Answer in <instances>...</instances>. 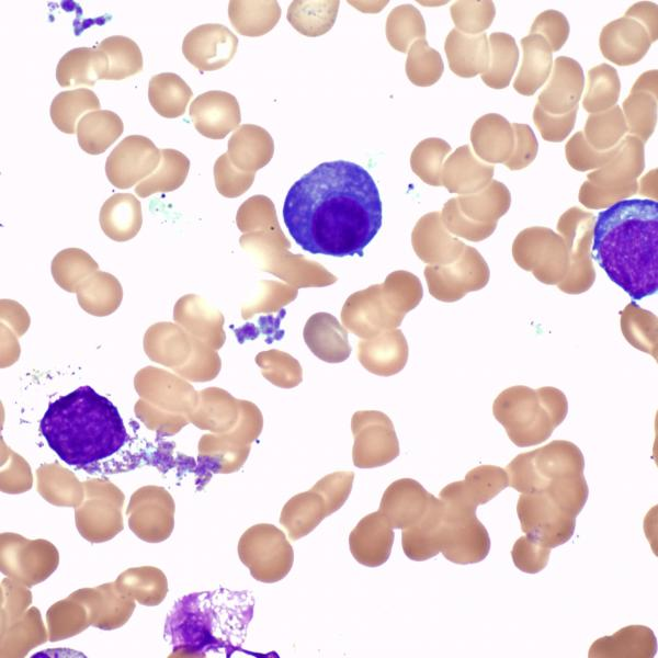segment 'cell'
Listing matches in <instances>:
<instances>
[{
	"mask_svg": "<svg viewBox=\"0 0 658 658\" xmlns=\"http://www.w3.org/2000/svg\"><path fill=\"white\" fill-rule=\"evenodd\" d=\"M283 218L295 242L310 253L363 256L382 226V201L363 167L322 162L291 186Z\"/></svg>",
	"mask_w": 658,
	"mask_h": 658,
	"instance_id": "cell-1",
	"label": "cell"
},
{
	"mask_svg": "<svg viewBox=\"0 0 658 658\" xmlns=\"http://www.w3.org/2000/svg\"><path fill=\"white\" fill-rule=\"evenodd\" d=\"M591 256L633 299L658 290V203L623 200L598 215Z\"/></svg>",
	"mask_w": 658,
	"mask_h": 658,
	"instance_id": "cell-2",
	"label": "cell"
},
{
	"mask_svg": "<svg viewBox=\"0 0 658 658\" xmlns=\"http://www.w3.org/2000/svg\"><path fill=\"white\" fill-rule=\"evenodd\" d=\"M39 429L60 460L75 466L106 458L128 440L117 408L90 386L50 402Z\"/></svg>",
	"mask_w": 658,
	"mask_h": 658,
	"instance_id": "cell-3",
	"label": "cell"
},
{
	"mask_svg": "<svg viewBox=\"0 0 658 658\" xmlns=\"http://www.w3.org/2000/svg\"><path fill=\"white\" fill-rule=\"evenodd\" d=\"M222 594L223 590L207 591L178 600L167 619L166 639L174 648L202 654L230 646L229 635L246 624V612L224 602Z\"/></svg>",
	"mask_w": 658,
	"mask_h": 658,
	"instance_id": "cell-4",
	"label": "cell"
},
{
	"mask_svg": "<svg viewBox=\"0 0 658 658\" xmlns=\"http://www.w3.org/2000/svg\"><path fill=\"white\" fill-rule=\"evenodd\" d=\"M568 401L556 387L533 389L517 385L502 390L494 401L492 413L509 439L520 447L545 442L565 420Z\"/></svg>",
	"mask_w": 658,
	"mask_h": 658,
	"instance_id": "cell-5",
	"label": "cell"
},
{
	"mask_svg": "<svg viewBox=\"0 0 658 658\" xmlns=\"http://www.w3.org/2000/svg\"><path fill=\"white\" fill-rule=\"evenodd\" d=\"M645 168L644 143L627 135L615 146L612 158L588 173L579 190V202L590 209L610 207L638 192L637 178Z\"/></svg>",
	"mask_w": 658,
	"mask_h": 658,
	"instance_id": "cell-6",
	"label": "cell"
},
{
	"mask_svg": "<svg viewBox=\"0 0 658 658\" xmlns=\"http://www.w3.org/2000/svg\"><path fill=\"white\" fill-rule=\"evenodd\" d=\"M585 458L572 442L555 440L517 455L507 466L509 486L521 494L545 489L553 480L583 474Z\"/></svg>",
	"mask_w": 658,
	"mask_h": 658,
	"instance_id": "cell-7",
	"label": "cell"
},
{
	"mask_svg": "<svg viewBox=\"0 0 658 658\" xmlns=\"http://www.w3.org/2000/svg\"><path fill=\"white\" fill-rule=\"evenodd\" d=\"M238 551L252 577L264 583L284 579L294 563V551L284 532L269 523L248 529L240 537Z\"/></svg>",
	"mask_w": 658,
	"mask_h": 658,
	"instance_id": "cell-8",
	"label": "cell"
},
{
	"mask_svg": "<svg viewBox=\"0 0 658 658\" xmlns=\"http://www.w3.org/2000/svg\"><path fill=\"white\" fill-rule=\"evenodd\" d=\"M512 256L521 269L547 285H558L570 265L563 237L547 227L521 230L512 243Z\"/></svg>",
	"mask_w": 658,
	"mask_h": 658,
	"instance_id": "cell-9",
	"label": "cell"
},
{
	"mask_svg": "<svg viewBox=\"0 0 658 658\" xmlns=\"http://www.w3.org/2000/svg\"><path fill=\"white\" fill-rule=\"evenodd\" d=\"M384 284L353 293L341 311L342 324L362 339L396 329L407 314Z\"/></svg>",
	"mask_w": 658,
	"mask_h": 658,
	"instance_id": "cell-10",
	"label": "cell"
},
{
	"mask_svg": "<svg viewBox=\"0 0 658 658\" xmlns=\"http://www.w3.org/2000/svg\"><path fill=\"white\" fill-rule=\"evenodd\" d=\"M595 216L579 207L567 209L557 222L569 256V269L557 287L566 294L587 292L595 281L591 246Z\"/></svg>",
	"mask_w": 658,
	"mask_h": 658,
	"instance_id": "cell-11",
	"label": "cell"
},
{
	"mask_svg": "<svg viewBox=\"0 0 658 658\" xmlns=\"http://www.w3.org/2000/svg\"><path fill=\"white\" fill-rule=\"evenodd\" d=\"M517 513L525 535L545 547L566 543L575 532L576 517L544 490L521 494Z\"/></svg>",
	"mask_w": 658,
	"mask_h": 658,
	"instance_id": "cell-12",
	"label": "cell"
},
{
	"mask_svg": "<svg viewBox=\"0 0 658 658\" xmlns=\"http://www.w3.org/2000/svg\"><path fill=\"white\" fill-rule=\"evenodd\" d=\"M424 276L431 296L444 303H453L469 292L484 288L489 282L490 271L478 250L465 246L454 262L428 265Z\"/></svg>",
	"mask_w": 658,
	"mask_h": 658,
	"instance_id": "cell-13",
	"label": "cell"
},
{
	"mask_svg": "<svg viewBox=\"0 0 658 658\" xmlns=\"http://www.w3.org/2000/svg\"><path fill=\"white\" fill-rule=\"evenodd\" d=\"M354 438L352 461L359 468H375L394 461L400 452L392 420L376 410L358 411L352 416Z\"/></svg>",
	"mask_w": 658,
	"mask_h": 658,
	"instance_id": "cell-14",
	"label": "cell"
},
{
	"mask_svg": "<svg viewBox=\"0 0 658 658\" xmlns=\"http://www.w3.org/2000/svg\"><path fill=\"white\" fill-rule=\"evenodd\" d=\"M444 511L439 535L440 553L458 565L484 560L490 551V538L476 512L452 510L445 506Z\"/></svg>",
	"mask_w": 658,
	"mask_h": 658,
	"instance_id": "cell-15",
	"label": "cell"
},
{
	"mask_svg": "<svg viewBox=\"0 0 658 658\" xmlns=\"http://www.w3.org/2000/svg\"><path fill=\"white\" fill-rule=\"evenodd\" d=\"M160 162V149L146 136L122 139L105 161V174L117 189H129L149 177Z\"/></svg>",
	"mask_w": 658,
	"mask_h": 658,
	"instance_id": "cell-16",
	"label": "cell"
},
{
	"mask_svg": "<svg viewBox=\"0 0 658 658\" xmlns=\"http://www.w3.org/2000/svg\"><path fill=\"white\" fill-rule=\"evenodd\" d=\"M237 47L238 38L227 26L206 23L184 36L182 54L200 71H214L234 58Z\"/></svg>",
	"mask_w": 658,
	"mask_h": 658,
	"instance_id": "cell-17",
	"label": "cell"
},
{
	"mask_svg": "<svg viewBox=\"0 0 658 658\" xmlns=\"http://www.w3.org/2000/svg\"><path fill=\"white\" fill-rule=\"evenodd\" d=\"M189 114L195 129L211 139L225 138L241 121L237 99L218 90L197 95L190 104Z\"/></svg>",
	"mask_w": 658,
	"mask_h": 658,
	"instance_id": "cell-18",
	"label": "cell"
},
{
	"mask_svg": "<svg viewBox=\"0 0 658 658\" xmlns=\"http://www.w3.org/2000/svg\"><path fill=\"white\" fill-rule=\"evenodd\" d=\"M433 497L417 480L400 478L386 488L378 511L393 529L405 530L421 522Z\"/></svg>",
	"mask_w": 658,
	"mask_h": 658,
	"instance_id": "cell-19",
	"label": "cell"
},
{
	"mask_svg": "<svg viewBox=\"0 0 658 658\" xmlns=\"http://www.w3.org/2000/svg\"><path fill=\"white\" fill-rule=\"evenodd\" d=\"M651 43L645 26L625 15L606 24L599 38L602 55L619 66H631L642 60Z\"/></svg>",
	"mask_w": 658,
	"mask_h": 658,
	"instance_id": "cell-20",
	"label": "cell"
},
{
	"mask_svg": "<svg viewBox=\"0 0 658 658\" xmlns=\"http://www.w3.org/2000/svg\"><path fill=\"white\" fill-rule=\"evenodd\" d=\"M411 243L421 261L430 265L454 262L466 246L445 228L440 212H431L419 218L411 234Z\"/></svg>",
	"mask_w": 658,
	"mask_h": 658,
	"instance_id": "cell-21",
	"label": "cell"
},
{
	"mask_svg": "<svg viewBox=\"0 0 658 658\" xmlns=\"http://www.w3.org/2000/svg\"><path fill=\"white\" fill-rule=\"evenodd\" d=\"M585 86L583 70L578 61L559 56L555 59L551 79L537 99L548 114L563 115L578 107Z\"/></svg>",
	"mask_w": 658,
	"mask_h": 658,
	"instance_id": "cell-22",
	"label": "cell"
},
{
	"mask_svg": "<svg viewBox=\"0 0 658 658\" xmlns=\"http://www.w3.org/2000/svg\"><path fill=\"white\" fill-rule=\"evenodd\" d=\"M394 530L387 518L376 511L362 518L349 535L354 559L366 567H378L390 556Z\"/></svg>",
	"mask_w": 658,
	"mask_h": 658,
	"instance_id": "cell-23",
	"label": "cell"
},
{
	"mask_svg": "<svg viewBox=\"0 0 658 658\" xmlns=\"http://www.w3.org/2000/svg\"><path fill=\"white\" fill-rule=\"evenodd\" d=\"M622 112L629 135L646 143L657 124V70L642 73L623 101Z\"/></svg>",
	"mask_w": 658,
	"mask_h": 658,
	"instance_id": "cell-24",
	"label": "cell"
},
{
	"mask_svg": "<svg viewBox=\"0 0 658 658\" xmlns=\"http://www.w3.org/2000/svg\"><path fill=\"white\" fill-rule=\"evenodd\" d=\"M492 164L480 160L468 145L452 152L442 167L441 182L450 193L473 194L484 189L494 177Z\"/></svg>",
	"mask_w": 658,
	"mask_h": 658,
	"instance_id": "cell-25",
	"label": "cell"
},
{
	"mask_svg": "<svg viewBox=\"0 0 658 658\" xmlns=\"http://www.w3.org/2000/svg\"><path fill=\"white\" fill-rule=\"evenodd\" d=\"M408 343L399 329L387 330L359 342L358 358L362 366L375 375L390 376L400 372L408 360Z\"/></svg>",
	"mask_w": 658,
	"mask_h": 658,
	"instance_id": "cell-26",
	"label": "cell"
},
{
	"mask_svg": "<svg viewBox=\"0 0 658 658\" xmlns=\"http://www.w3.org/2000/svg\"><path fill=\"white\" fill-rule=\"evenodd\" d=\"M470 143L480 160L490 164L504 163L514 147L512 124L500 114H485L474 123Z\"/></svg>",
	"mask_w": 658,
	"mask_h": 658,
	"instance_id": "cell-27",
	"label": "cell"
},
{
	"mask_svg": "<svg viewBox=\"0 0 658 658\" xmlns=\"http://www.w3.org/2000/svg\"><path fill=\"white\" fill-rule=\"evenodd\" d=\"M303 337L308 349L327 363H340L350 356L347 330L331 314L311 315L305 324Z\"/></svg>",
	"mask_w": 658,
	"mask_h": 658,
	"instance_id": "cell-28",
	"label": "cell"
},
{
	"mask_svg": "<svg viewBox=\"0 0 658 658\" xmlns=\"http://www.w3.org/2000/svg\"><path fill=\"white\" fill-rule=\"evenodd\" d=\"M227 155L241 171L256 172L266 166L274 154L272 136L263 127L242 124L228 140Z\"/></svg>",
	"mask_w": 658,
	"mask_h": 658,
	"instance_id": "cell-29",
	"label": "cell"
},
{
	"mask_svg": "<svg viewBox=\"0 0 658 658\" xmlns=\"http://www.w3.org/2000/svg\"><path fill=\"white\" fill-rule=\"evenodd\" d=\"M657 653L654 632L643 625H629L592 643L590 658H651Z\"/></svg>",
	"mask_w": 658,
	"mask_h": 658,
	"instance_id": "cell-30",
	"label": "cell"
},
{
	"mask_svg": "<svg viewBox=\"0 0 658 658\" xmlns=\"http://www.w3.org/2000/svg\"><path fill=\"white\" fill-rule=\"evenodd\" d=\"M444 50L450 69L458 77L483 75L489 65V43L485 33L467 35L453 29L446 36Z\"/></svg>",
	"mask_w": 658,
	"mask_h": 658,
	"instance_id": "cell-31",
	"label": "cell"
},
{
	"mask_svg": "<svg viewBox=\"0 0 658 658\" xmlns=\"http://www.w3.org/2000/svg\"><path fill=\"white\" fill-rule=\"evenodd\" d=\"M331 514L327 500L313 486L309 490L295 495L284 504L280 523L287 531L288 537L297 541L314 531Z\"/></svg>",
	"mask_w": 658,
	"mask_h": 658,
	"instance_id": "cell-32",
	"label": "cell"
},
{
	"mask_svg": "<svg viewBox=\"0 0 658 658\" xmlns=\"http://www.w3.org/2000/svg\"><path fill=\"white\" fill-rule=\"evenodd\" d=\"M107 58L98 47L72 48L59 59L56 79L60 87H93L107 71Z\"/></svg>",
	"mask_w": 658,
	"mask_h": 658,
	"instance_id": "cell-33",
	"label": "cell"
},
{
	"mask_svg": "<svg viewBox=\"0 0 658 658\" xmlns=\"http://www.w3.org/2000/svg\"><path fill=\"white\" fill-rule=\"evenodd\" d=\"M523 60L513 82L522 95H533L547 80L553 68V52L540 34H529L521 39Z\"/></svg>",
	"mask_w": 658,
	"mask_h": 658,
	"instance_id": "cell-34",
	"label": "cell"
},
{
	"mask_svg": "<svg viewBox=\"0 0 658 658\" xmlns=\"http://www.w3.org/2000/svg\"><path fill=\"white\" fill-rule=\"evenodd\" d=\"M444 504L440 498H432L429 510L421 522L401 530V545L405 555L422 561L440 553L439 535L444 521Z\"/></svg>",
	"mask_w": 658,
	"mask_h": 658,
	"instance_id": "cell-35",
	"label": "cell"
},
{
	"mask_svg": "<svg viewBox=\"0 0 658 658\" xmlns=\"http://www.w3.org/2000/svg\"><path fill=\"white\" fill-rule=\"evenodd\" d=\"M461 213L472 223L481 226H497V222L509 209L511 194L508 188L491 180L480 191L456 197Z\"/></svg>",
	"mask_w": 658,
	"mask_h": 658,
	"instance_id": "cell-36",
	"label": "cell"
},
{
	"mask_svg": "<svg viewBox=\"0 0 658 658\" xmlns=\"http://www.w3.org/2000/svg\"><path fill=\"white\" fill-rule=\"evenodd\" d=\"M99 219L104 234L111 239H132L143 223L140 202L131 193L113 194L103 203Z\"/></svg>",
	"mask_w": 658,
	"mask_h": 658,
	"instance_id": "cell-37",
	"label": "cell"
},
{
	"mask_svg": "<svg viewBox=\"0 0 658 658\" xmlns=\"http://www.w3.org/2000/svg\"><path fill=\"white\" fill-rule=\"evenodd\" d=\"M228 18L241 35L257 37L270 32L281 18V8L275 0H230Z\"/></svg>",
	"mask_w": 658,
	"mask_h": 658,
	"instance_id": "cell-38",
	"label": "cell"
},
{
	"mask_svg": "<svg viewBox=\"0 0 658 658\" xmlns=\"http://www.w3.org/2000/svg\"><path fill=\"white\" fill-rule=\"evenodd\" d=\"M122 118L109 110H98L84 114L77 124V139L80 148L89 155L103 154L123 134Z\"/></svg>",
	"mask_w": 658,
	"mask_h": 658,
	"instance_id": "cell-39",
	"label": "cell"
},
{
	"mask_svg": "<svg viewBox=\"0 0 658 658\" xmlns=\"http://www.w3.org/2000/svg\"><path fill=\"white\" fill-rule=\"evenodd\" d=\"M193 92L189 84L173 72H162L150 78L148 100L162 117L175 118L185 113Z\"/></svg>",
	"mask_w": 658,
	"mask_h": 658,
	"instance_id": "cell-40",
	"label": "cell"
},
{
	"mask_svg": "<svg viewBox=\"0 0 658 658\" xmlns=\"http://www.w3.org/2000/svg\"><path fill=\"white\" fill-rule=\"evenodd\" d=\"M339 4L338 0H295L287 9L286 19L298 33L317 37L331 30Z\"/></svg>",
	"mask_w": 658,
	"mask_h": 658,
	"instance_id": "cell-41",
	"label": "cell"
},
{
	"mask_svg": "<svg viewBox=\"0 0 658 658\" xmlns=\"http://www.w3.org/2000/svg\"><path fill=\"white\" fill-rule=\"evenodd\" d=\"M190 169L189 158L177 149H160V162L157 169L135 186L140 197H148L158 192H171L185 181Z\"/></svg>",
	"mask_w": 658,
	"mask_h": 658,
	"instance_id": "cell-42",
	"label": "cell"
},
{
	"mask_svg": "<svg viewBox=\"0 0 658 658\" xmlns=\"http://www.w3.org/2000/svg\"><path fill=\"white\" fill-rule=\"evenodd\" d=\"M489 65L481 75L484 83L492 89H504L510 84L519 61V48L514 38L507 33H491Z\"/></svg>",
	"mask_w": 658,
	"mask_h": 658,
	"instance_id": "cell-43",
	"label": "cell"
},
{
	"mask_svg": "<svg viewBox=\"0 0 658 658\" xmlns=\"http://www.w3.org/2000/svg\"><path fill=\"white\" fill-rule=\"evenodd\" d=\"M92 110H100L97 94L87 88L59 92L52 101L49 114L54 125L65 134L77 132V122Z\"/></svg>",
	"mask_w": 658,
	"mask_h": 658,
	"instance_id": "cell-44",
	"label": "cell"
},
{
	"mask_svg": "<svg viewBox=\"0 0 658 658\" xmlns=\"http://www.w3.org/2000/svg\"><path fill=\"white\" fill-rule=\"evenodd\" d=\"M98 48L107 58V71L103 79L122 80L143 70V54L129 37L112 35L99 43Z\"/></svg>",
	"mask_w": 658,
	"mask_h": 658,
	"instance_id": "cell-45",
	"label": "cell"
},
{
	"mask_svg": "<svg viewBox=\"0 0 658 658\" xmlns=\"http://www.w3.org/2000/svg\"><path fill=\"white\" fill-rule=\"evenodd\" d=\"M621 331L635 349L657 360V316L631 302L620 313Z\"/></svg>",
	"mask_w": 658,
	"mask_h": 658,
	"instance_id": "cell-46",
	"label": "cell"
},
{
	"mask_svg": "<svg viewBox=\"0 0 658 658\" xmlns=\"http://www.w3.org/2000/svg\"><path fill=\"white\" fill-rule=\"evenodd\" d=\"M621 91V81L614 67L601 64L587 73V90L582 101L590 114L603 112L615 105Z\"/></svg>",
	"mask_w": 658,
	"mask_h": 658,
	"instance_id": "cell-47",
	"label": "cell"
},
{
	"mask_svg": "<svg viewBox=\"0 0 658 658\" xmlns=\"http://www.w3.org/2000/svg\"><path fill=\"white\" fill-rule=\"evenodd\" d=\"M385 32L394 49L407 53L413 42L426 37L427 30L423 16L416 7L400 4L389 12Z\"/></svg>",
	"mask_w": 658,
	"mask_h": 658,
	"instance_id": "cell-48",
	"label": "cell"
},
{
	"mask_svg": "<svg viewBox=\"0 0 658 658\" xmlns=\"http://www.w3.org/2000/svg\"><path fill=\"white\" fill-rule=\"evenodd\" d=\"M627 132L626 122L619 105L603 112L590 114L583 135L587 143L599 151L614 148Z\"/></svg>",
	"mask_w": 658,
	"mask_h": 658,
	"instance_id": "cell-49",
	"label": "cell"
},
{
	"mask_svg": "<svg viewBox=\"0 0 658 658\" xmlns=\"http://www.w3.org/2000/svg\"><path fill=\"white\" fill-rule=\"evenodd\" d=\"M450 152L451 146L445 140L438 137L426 138L413 148L410 167L427 184L441 186L443 162Z\"/></svg>",
	"mask_w": 658,
	"mask_h": 658,
	"instance_id": "cell-50",
	"label": "cell"
},
{
	"mask_svg": "<svg viewBox=\"0 0 658 658\" xmlns=\"http://www.w3.org/2000/svg\"><path fill=\"white\" fill-rule=\"evenodd\" d=\"M443 70L444 65L440 53L431 48L424 38L411 44L406 59V73L415 86L434 84L443 75Z\"/></svg>",
	"mask_w": 658,
	"mask_h": 658,
	"instance_id": "cell-51",
	"label": "cell"
},
{
	"mask_svg": "<svg viewBox=\"0 0 658 658\" xmlns=\"http://www.w3.org/2000/svg\"><path fill=\"white\" fill-rule=\"evenodd\" d=\"M467 497L478 507L494 499L509 486L506 469L495 465H480L470 469L461 480Z\"/></svg>",
	"mask_w": 658,
	"mask_h": 658,
	"instance_id": "cell-52",
	"label": "cell"
},
{
	"mask_svg": "<svg viewBox=\"0 0 658 658\" xmlns=\"http://www.w3.org/2000/svg\"><path fill=\"white\" fill-rule=\"evenodd\" d=\"M256 362L262 375L273 385L292 388L302 382L303 371L297 360L286 352L269 350L260 352Z\"/></svg>",
	"mask_w": 658,
	"mask_h": 658,
	"instance_id": "cell-53",
	"label": "cell"
},
{
	"mask_svg": "<svg viewBox=\"0 0 658 658\" xmlns=\"http://www.w3.org/2000/svg\"><path fill=\"white\" fill-rule=\"evenodd\" d=\"M236 222L242 232L281 230L273 202L265 195H253L238 208Z\"/></svg>",
	"mask_w": 658,
	"mask_h": 658,
	"instance_id": "cell-54",
	"label": "cell"
},
{
	"mask_svg": "<svg viewBox=\"0 0 658 658\" xmlns=\"http://www.w3.org/2000/svg\"><path fill=\"white\" fill-rule=\"evenodd\" d=\"M456 30L467 35L484 33L492 23L496 8L492 1H456L451 8Z\"/></svg>",
	"mask_w": 658,
	"mask_h": 658,
	"instance_id": "cell-55",
	"label": "cell"
},
{
	"mask_svg": "<svg viewBox=\"0 0 658 658\" xmlns=\"http://www.w3.org/2000/svg\"><path fill=\"white\" fill-rule=\"evenodd\" d=\"M256 172L238 170L229 160L227 152L220 155L214 164V180L219 194L225 197H238L252 185Z\"/></svg>",
	"mask_w": 658,
	"mask_h": 658,
	"instance_id": "cell-56",
	"label": "cell"
},
{
	"mask_svg": "<svg viewBox=\"0 0 658 658\" xmlns=\"http://www.w3.org/2000/svg\"><path fill=\"white\" fill-rule=\"evenodd\" d=\"M614 148L606 151L595 150L587 143L583 132L579 131L567 141L565 155L572 169L583 172L604 166L612 158Z\"/></svg>",
	"mask_w": 658,
	"mask_h": 658,
	"instance_id": "cell-57",
	"label": "cell"
},
{
	"mask_svg": "<svg viewBox=\"0 0 658 658\" xmlns=\"http://www.w3.org/2000/svg\"><path fill=\"white\" fill-rule=\"evenodd\" d=\"M445 228L453 235L478 242L492 235L497 226H481L468 220L460 211L456 197L449 200L441 212Z\"/></svg>",
	"mask_w": 658,
	"mask_h": 658,
	"instance_id": "cell-58",
	"label": "cell"
},
{
	"mask_svg": "<svg viewBox=\"0 0 658 658\" xmlns=\"http://www.w3.org/2000/svg\"><path fill=\"white\" fill-rule=\"evenodd\" d=\"M551 551L552 548L524 535L514 543L511 556L518 569L526 574H537L546 567Z\"/></svg>",
	"mask_w": 658,
	"mask_h": 658,
	"instance_id": "cell-59",
	"label": "cell"
},
{
	"mask_svg": "<svg viewBox=\"0 0 658 658\" xmlns=\"http://www.w3.org/2000/svg\"><path fill=\"white\" fill-rule=\"evenodd\" d=\"M530 32L542 35L552 52H558L569 36V23L559 11L546 10L535 18Z\"/></svg>",
	"mask_w": 658,
	"mask_h": 658,
	"instance_id": "cell-60",
	"label": "cell"
},
{
	"mask_svg": "<svg viewBox=\"0 0 658 658\" xmlns=\"http://www.w3.org/2000/svg\"><path fill=\"white\" fill-rule=\"evenodd\" d=\"M578 107L563 115H552L545 112L538 104L533 111V121L543 139L553 143L563 141L572 131Z\"/></svg>",
	"mask_w": 658,
	"mask_h": 658,
	"instance_id": "cell-61",
	"label": "cell"
},
{
	"mask_svg": "<svg viewBox=\"0 0 658 658\" xmlns=\"http://www.w3.org/2000/svg\"><path fill=\"white\" fill-rule=\"evenodd\" d=\"M353 480V472H334L320 478L314 487L325 497L331 513H334L349 498Z\"/></svg>",
	"mask_w": 658,
	"mask_h": 658,
	"instance_id": "cell-62",
	"label": "cell"
},
{
	"mask_svg": "<svg viewBox=\"0 0 658 658\" xmlns=\"http://www.w3.org/2000/svg\"><path fill=\"white\" fill-rule=\"evenodd\" d=\"M514 147L504 166L510 170L526 168L537 155L538 144L532 128L526 124L513 123Z\"/></svg>",
	"mask_w": 658,
	"mask_h": 658,
	"instance_id": "cell-63",
	"label": "cell"
},
{
	"mask_svg": "<svg viewBox=\"0 0 658 658\" xmlns=\"http://www.w3.org/2000/svg\"><path fill=\"white\" fill-rule=\"evenodd\" d=\"M635 19L648 31L651 42L657 39V4L642 1L633 4L624 14Z\"/></svg>",
	"mask_w": 658,
	"mask_h": 658,
	"instance_id": "cell-64",
	"label": "cell"
}]
</instances>
